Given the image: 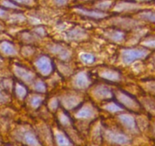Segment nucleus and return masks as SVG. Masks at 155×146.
<instances>
[{
  "label": "nucleus",
  "instance_id": "obj_23",
  "mask_svg": "<svg viewBox=\"0 0 155 146\" xmlns=\"http://www.w3.org/2000/svg\"><path fill=\"white\" fill-rule=\"evenodd\" d=\"M35 89L37 91H38L44 92V91H45V90H46L45 85H44L43 82H41V81H38V82L36 83Z\"/></svg>",
  "mask_w": 155,
  "mask_h": 146
},
{
  "label": "nucleus",
  "instance_id": "obj_30",
  "mask_svg": "<svg viewBox=\"0 0 155 146\" xmlns=\"http://www.w3.org/2000/svg\"><path fill=\"white\" fill-rule=\"evenodd\" d=\"M1 29H2V27L0 26V30H1Z\"/></svg>",
  "mask_w": 155,
  "mask_h": 146
},
{
  "label": "nucleus",
  "instance_id": "obj_11",
  "mask_svg": "<svg viewBox=\"0 0 155 146\" xmlns=\"http://www.w3.org/2000/svg\"><path fill=\"white\" fill-rule=\"evenodd\" d=\"M0 49L7 55H13L15 53V49L14 46L8 42H2L0 44Z\"/></svg>",
  "mask_w": 155,
  "mask_h": 146
},
{
  "label": "nucleus",
  "instance_id": "obj_29",
  "mask_svg": "<svg viewBox=\"0 0 155 146\" xmlns=\"http://www.w3.org/2000/svg\"><path fill=\"white\" fill-rule=\"evenodd\" d=\"M6 16V12H4L3 10L0 9V17L1 18H5Z\"/></svg>",
  "mask_w": 155,
  "mask_h": 146
},
{
  "label": "nucleus",
  "instance_id": "obj_15",
  "mask_svg": "<svg viewBox=\"0 0 155 146\" xmlns=\"http://www.w3.org/2000/svg\"><path fill=\"white\" fill-rule=\"evenodd\" d=\"M108 37L114 41H121L122 40H123L124 35H123V33L120 32V31H113V32L109 33Z\"/></svg>",
  "mask_w": 155,
  "mask_h": 146
},
{
  "label": "nucleus",
  "instance_id": "obj_17",
  "mask_svg": "<svg viewBox=\"0 0 155 146\" xmlns=\"http://www.w3.org/2000/svg\"><path fill=\"white\" fill-rule=\"evenodd\" d=\"M68 36L70 37L71 39L73 40H78L80 38H82L84 36V34L83 32H81V31L80 30H73L71 32L68 34Z\"/></svg>",
  "mask_w": 155,
  "mask_h": 146
},
{
  "label": "nucleus",
  "instance_id": "obj_12",
  "mask_svg": "<svg viewBox=\"0 0 155 146\" xmlns=\"http://www.w3.org/2000/svg\"><path fill=\"white\" fill-rule=\"evenodd\" d=\"M24 140L28 143V144H38V141L36 139L35 136H34V133L31 132H25L24 133Z\"/></svg>",
  "mask_w": 155,
  "mask_h": 146
},
{
  "label": "nucleus",
  "instance_id": "obj_14",
  "mask_svg": "<svg viewBox=\"0 0 155 146\" xmlns=\"http://www.w3.org/2000/svg\"><path fill=\"white\" fill-rule=\"evenodd\" d=\"M102 76L104 78L108 80H112V81H116V80H118L120 76H119L118 73L115 72L113 71H107L103 73Z\"/></svg>",
  "mask_w": 155,
  "mask_h": 146
},
{
  "label": "nucleus",
  "instance_id": "obj_24",
  "mask_svg": "<svg viewBox=\"0 0 155 146\" xmlns=\"http://www.w3.org/2000/svg\"><path fill=\"white\" fill-rule=\"evenodd\" d=\"M2 5L8 8H16V5L14 2H11V0H3L2 2Z\"/></svg>",
  "mask_w": 155,
  "mask_h": 146
},
{
  "label": "nucleus",
  "instance_id": "obj_1",
  "mask_svg": "<svg viewBox=\"0 0 155 146\" xmlns=\"http://www.w3.org/2000/svg\"><path fill=\"white\" fill-rule=\"evenodd\" d=\"M146 55V51L138 49H126L122 52L123 60L125 63L129 64L135 59H141Z\"/></svg>",
  "mask_w": 155,
  "mask_h": 146
},
{
  "label": "nucleus",
  "instance_id": "obj_25",
  "mask_svg": "<svg viewBox=\"0 0 155 146\" xmlns=\"http://www.w3.org/2000/svg\"><path fill=\"white\" fill-rule=\"evenodd\" d=\"M42 100L40 98V97H36V98H34L31 101V104L34 107H37L40 104H41V102Z\"/></svg>",
  "mask_w": 155,
  "mask_h": 146
},
{
  "label": "nucleus",
  "instance_id": "obj_5",
  "mask_svg": "<svg viewBox=\"0 0 155 146\" xmlns=\"http://www.w3.org/2000/svg\"><path fill=\"white\" fill-rule=\"evenodd\" d=\"M77 12L80 14L83 15L84 16H87L90 18H102L105 17L107 15L101 12H95V11H89L86 9H81V8H77Z\"/></svg>",
  "mask_w": 155,
  "mask_h": 146
},
{
  "label": "nucleus",
  "instance_id": "obj_10",
  "mask_svg": "<svg viewBox=\"0 0 155 146\" xmlns=\"http://www.w3.org/2000/svg\"><path fill=\"white\" fill-rule=\"evenodd\" d=\"M95 94L100 98H110L112 97V92L109 88L106 87H99L95 91Z\"/></svg>",
  "mask_w": 155,
  "mask_h": 146
},
{
  "label": "nucleus",
  "instance_id": "obj_27",
  "mask_svg": "<svg viewBox=\"0 0 155 146\" xmlns=\"http://www.w3.org/2000/svg\"><path fill=\"white\" fill-rule=\"evenodd\" d=\"M111 5V2H101V3L99 4V6L101 8H103V9H107V8L110 7V5Z\"/></svg>",
  "mask_w": 155,
  "mask_h": 146
},
{
  "label": "nucleus",
  "instance_id": "obj_19",
  "mask_svg": "<svg viewBox=\"0 0 155 146\" xmlns=\"http://www.w3.org/2000/svg\"><path fill=\"white\" fill-rule=\"evenodd\" d=\"M16 95L19 98H24L26 95V90L21 85H16Z\"/></svg>",
  "mask_w": 155,
  "mask_h": 146
},
{
  "label": "nucleus",
  "instance_id": "obj_21",
  "mask_svg": "<svg viewBox=\"0 0 155 146\" xmlns=\"http://www.w3.org/2000/svg\"><path fill=\"white\" fill-rule=\"evenodd\" d=\"M105 108L107 109V111H111V112H116V111H121V107L119 105H117L116 104H113V103L109 104L108 105L106 106Z\"/></svg>",
  "mask_w": 155,
  "mask_h": 146
},
{
  "label": "nucleus",
  "instance_id": "obj_13",
  "mask_svg": "<svg viewBox=\"0 0 155 146\" xmlns=\"http://www.w3.org/2000/svg\"><path fill=\"white\" fill-rule=\"evenodd\" d=\"M53 52L57 53L58 56H60L61 59H66L69 57V53H68V51H66L65 50H64V48L59 47V46H55L53 49Z\"/></svg>",
  "mask_w": 155,
  "mask_h": 146
},
{
  "label": "nucleus",
  "instance_id": "obj_3",
  "mask_svg": "<svg viewBox=\"0 0 155 146\" xmlns=\"http://www.w3.org/2000/svg\"><path fill=\"white\" fill-rule=\"evenodd\" d=\"M107 136L109 141L113 143H116V144H127L129 143V139L127 137L123 134L119 133V132L108 131Z\"/></svg>",
  "mask_w": 155,
  "mask_h": 146
},
{
  "label": "nucleus",
  "instance_id": "obj_26",
  "mask_svg": "<svg viewBox=\"0 0 155 146\" xmlns=\"http://www.w3.org/2000/svg\"><path fill=\"white\" fill-rule=\"evenodd\" d=\"M15 2H19L21 4H24V5H31L33 4L34 1L33 0H15Z\"/></svg>",
  "mask_w": 155,
  "mask_h": 146
},
{
  "label": "nucleus",
  "instance_id": "obj_2",
  "mask_svg": "<svg viewBox=\"0 0 155 146\" xmlns=\"http://www.w3.org/2000/svg\"><path fill=\"white\" fill-rule=\"evenodd\" d=\"M36 65L39 71L42 73L43 75H49L52 71V65L50 59L46 56H42L36 62Z\"/></svg>",
  "mask_w": 155,
  "mask_h": 146
},
{
  "label": "nucleus",
  "instance_id": "obj_7",
  "mask_svg": "<svg viewBox=\"0 0 155 146\" xmlns=\"http://www.w3.org/2000/svg\"><path fill=\"white\" fill-rule=\"evenodd\" d=\"M74 84L79 88H84L88 85V78L84 73H80L77 75L74 81Z\"/></svg>",
  "mask_w": 155,
  "mask_h": 146
},
{
  "label": "nucleus",
  "instance_id": "obj_8",
  "mask_svg": "<svg viewBox=\"0 0 155 146\" xmlns=\"http://www.w3.org/2000/svg\"><path fill=\"white\" fill-rule=\"evenodd\" d=\"M94 114V111L93 109L89 106H85L78 111V113L77 114V117L79 118L88 119L93 117Z\"/></svg>",
  "mask_w": 155,
  "mask_h": 146
},
{
  "label": "nucleus",
  "instance_id": "obj_18",
  "mask_svg": "<svg viewBox=\"0 0 155 146\" xmlns=\"http://www.w3.org/2000/svg\"><path fill=\"white\" fill-rule=\"evenodd\" d=\"M81 59L87 64H91L94 60V57L92 55L88 54V53H83L81 55Z\"/></svg>",
  "mask_w": 155,
  "mask_h": 146
},
{
  "label": "nucleus",
  "instance_id": "obj_4",
  "mask_svg": "<svg viewBox=\"0 0 155 146\" xmlns=\"http://www.w3.org/2000/svg\"><path fill=\"white\" fill-rule=\"evenodd\" d=\"M120 120H121L122 123L124 124V126L130 130H135L136 126H135V122L134 120L133 117L129 115H120Z\"/></svg>",
  "mask_w": 155,
  "mask_h": 146
},
{
  "label": "nucleus",
  "instance_id": "obj_6",
  "mask_svg": "<svg viewBox=\"0 0 155 146\" xmlns=\"http://www.w3.org/2000/svg\"><path fill=\"white\" fill-rule=\"evenodd\" d=\"M16 75L21 78V79H23L25 81H31L32 80L33 75L31 74V72H30L29 71L26 70L24 68H21V67H17L15 68Z\"/></svg>",
  "mask_w": 155,
  "mask_h": 146
},
{
  "label": "nucleus",
  "instance_id": "obj_9",
  "mask_svg": "<svg viewBox=\"0 0 155 146\" xmlns=\"http://www.w3.org/2000/svg\"><path fill=\"white\" fill-rule=\"evenodd\" d=\"M118 98L119 101L122 103V104L126 106L128 108H132V107L135 106V103L134 100L132 98H130V97L127 96L126 94H120V96H119Z\"/></svg>",
  "mask_w": 155,
  "mask_h": 146
},
{
  "label": "nucleus",
  "instance_id": "obj_28",
  "mask_svg": "<svg viewBox=\"0 0 155 146\" xmlns=\"http://www.w3.org/2000/svg\"><path fill=\"white\" fill-rule=\"evenodd\" d=\"M56 2V3L59 5H65L66 3L67 0H55Z\"/></svg>",
  "mask_w": 155,
  "mask_h": 146
},
{
  "label": "nucleus",
  "instance_id": "obj_16",
  "mask_svg": "<svg viewBox=\"0 0 155 146\" xmlns=\"http://www.w3.org/2000/svg\"><path fill=\"white\" fill-rule=\"evenodd\" d=\"M76 97H68L65 99L64 102H65V107L68 108H72V107H75L77 105V103L78 102V100L76 99Z\"/></svg>",
  "mask_w": 155,
  "mask_h": 146
},
{
  "label": "nucleus",
  "instance_id": "obj_22",
  "mask_svg": "<svg viewBox=\"0 0 155 146\" xmlns=\"http://www.w3.org/2000/svg\"><path fill=\"white\" fill-rule=\"evenodd\" d=\"M142 18L148 19L150 21H153V22H155V14L152 12H144L142 14L140 15Z\"/></svg>",
  "mask_w": 155,
  "mask_h": 146
},
{
  "label": "nucleus",
  "instance_id": "obj_20",
  "mask_svg": "<svg viewBox=\"0 0 155 146\" xmlns=\"http://www.w3.org/2000/svg\"><path fill=\"white\" fill-rule=\"evenodd\" d=\"M56 141L59 144H69L70 142L68 140L62 135V133H58L56 135Z\"/></svg>",
  "mask_w": 155,
  "mask_h": 146
}]
</instances>
